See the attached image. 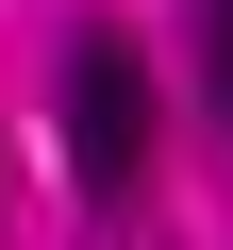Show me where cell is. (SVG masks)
Segmentation results:
<instances>
[{
    "instance_id": "7a4b0ae2",
    "label": "cell",
    "mask_w": 233,
    "mask_h": 250,
    "mask_svg": "<svg viewBox=\"0 0 233 250\" xmlns=\"http://www.w3.org/2000/svg\"><path fill=\"white\" fill-rule=\"evenodd\" d=\"M200 83H216V117H233V0H200Z\"/></svg>"
},
{
    "instance_id": "6da1fadb",
    "label": "cell",
    "mask_w": 233,
    "mask_h": 250,
    "mask_svg": "<svg viewBox=\"0 0 233 250\" xmlns=\"http://www.w3.org/2000/svg\"><path fill=\"white\" fill-rule=\"evenodd\" d=\"M50 117H67V184H83V200H134V184H150V67L116 50V34L67 50V100H50Z\"/></svg>"
}]
</instances>
